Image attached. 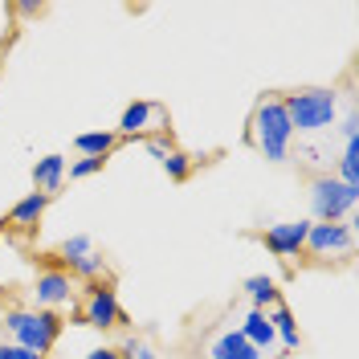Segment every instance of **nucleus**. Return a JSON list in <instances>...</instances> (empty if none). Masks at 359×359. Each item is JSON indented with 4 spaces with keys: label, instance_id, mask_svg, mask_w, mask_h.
<instances>
[{
    "label": "nucleus",
    "instance_id": "1",
    "mask_svg": "<svg viewBox=\"0 0 359 359\" xmlns=\"http://www.w3.org/2000/svg\"><path fill=\"white\" fill-rule=\"evenodd\" d=\"M253 147L269 159V163H282L290 159V143H294V127H290V114L282 107V94H266L253 111Z\"/></svg>",
    "mask_w": 359,
    "mask_h": 359
},
{
    "label": "nucleus",
    "instance_id": "2",
    "mask_svg": "<svg viewBox=\"0 0 359 359\" xmlns=\"http://www.w3.org/2000/svg\"><path fill=\"white\" fill-rule=\"evenodd\" d=\"M282 107L290 114V127L298 135H314L335 127L339 118V94L335 90H298V94H286Z\"/></svg>",
    "mask_w": 359,
    "mask_h": 359
},
{
    "label": "nucleus",
    "instance_id": "3",
    "mask_svg": "<svg viewBox=\"0 0 359 359\" xmlns=\"http://www.w3.org/2000/svg\"><path fill=\"white\" fill-rule=\"evenodd\" d=\"M4 331L13 335L17 347H25V351H33V355L45 359V351L62 335V318L53 311H8L4 314Z\"/></svg>",
    "mask_w": 359,
    "mask_h": 359
},
{
    "label": "nucleus",
    "instance_id": "4",
    "mask_svg": "<svg viewBox=\"0 0 359 359\" xmlns=\"http://www.w3.org/2000/svg\"><path fill=\"white\" fill-rule=\"evenodd\" d=\"M359 204V188H347L335 176H318L311 184V208L318 224H343V217Z\"/></svg>",
    "mask_w": 359,
    "mask_h": 359
},
{
    "label": "nucleus",
    "instance_id": "5",
    "mask_svg": "<svg viewBox=\"0 0 359 359\" xmlns=\"http://www.w3.org/2000/svg\"><path fill=\"white\" fill-rule=\"evenodd\" d=\"M355 245V233H351V224H314L306 229V249H311L314 257H331V253H347V249Z\"/></svg>",
    "mask_w": 359,
    "mask_h": 359
},
{
    "label": "nucleus",
    "instance_id": "6",
    "mask_svg": "<svg viewBox=\"0 0 359 359\" xmlns=\"http://www.w3.org/2000/svg\"><path fill=\"white\" fill-rule=\"evenodd\" d=\"M306 229L311 221H282L266 229V249L273 257H298L306 249Z\"/></svg>",
    "mask_w": 359,
    "mask_h": 359
},
{
    "label": "nucleus",
    "instance_id": "7",
    "mask_svg": "<svg viewBox=\"0 0 359 359\" xmlns=\"http://www.w3.org/2000/svg\"><path fill=\"white\" fill-rule=\"evenodd\" d=\"M33 298H37L41 311H57V306H66L69 298H74V282H69V273H62V269H41L37 282H33Z\"/></svg>",
    "mask_w": 359,
    "mask_h": 359
},
{
    "label": "nucleus",
    "instance_id": "8",
    "mask_svg": "<svg viewBox=\"0 0 359 359\" xmlns=\"http://www.w3.org/2000/svg\"><path fill=\"white\" fill-rule=\"evenodd\" d=\"M82 318H86V327H98V331L118 327V298H114V290H107V286H90Z\"/></svg>",
    "mask_w": 359,
    "mask_h": 359
},
{
    "label": "nucleus",
    "instance_id": "9",
    "mask_svg": "<svg viewBox=\"0 0 359 359\" xmlns=\"http://www.w3.org/2000/svg\"><path fill=\"white\" fill-rule=\"evenodd\" d=\"M163 118H168V114H163L159 102H143V98H139V102H131V107L123 111L118 131H123V135H147V131H159V127H163Z\"/></svg>",
    "mask_w": 359,
    "mask_h": 359
},
{
    "label": "nucleus",
    "instance_id": "10",
    "mask_svg": "<svg viewBox=\"0 0 359 359\" xmlns=\"http://www.w3.org/2000/svg\"><path fill=\"white\" fill-rule=\"evenodd\" d=\"M208 359H266L253 343H249L241 331H224V335L212 339V347H208Z\"/></svg>",
    "mask_w": 359,
    "mask_h": 359
},
{
    "label": "nucleus",
    "instance_id": "11",
    "mask_svg": "<svg viewBox=\"0 0 359 359\" xmlns=\"http://www.w3.org/2000/svg\"><path fill=\"white\" fill-rule=\"evenodd\" d=\"M66 156H41L33 163V184H37V192L45 196H53L57 188H62V180H66Z\"/></svg>",
    "mask_w": 359,
    "mask_h": 359
},
{
    "label": "nucleus",
    "instance_id": "12",
    "mask_svg": "<svg viewBox=\"0 0 359 359\" xmlns=\"http://www.w3.org/2000/svg\"><path fill=\"white\" fill-rule=\"evenodd\" d=\"M237 331H241V335H245L249 343L262 351V355H269V347L278 343V339H273V327H269V318H266V311H249L245 323H241Z\"/></svg>",
    "mask_w": 359,
    "mask_h": 359
},
{
    "label": "nucleus",
    "instance_id": "13",
    "mask_svg": "<svg viewBox=\"0 0 359 359\" xmlns=\"http://www.w3.org/2000/svg\"><path fill=\"white\" fill-rule=\"evenodd\" d=\"M45 208H49V196L45 192H29L25 201L13 204V212H8V221L17 224V229H33V224L45 217Z\"/></svg>",
    "mask_w": 359,
    "mask_h": 359
},
{
    "label": "nucleus",
    "instance_id": "14",
    "mask_svg": "<svg viewBox=\"0 0 359 359\" xmlns=\"http://www.w3.org/2000/svg\"><path fill=\"white\" fill-rule=\"evenodd\" d=\"M266 318H269V327H273V339H282V347H286V351H298L302 335H298V323H294V314L286 311V306H273Z\"/></svg>",
    "mask_w": 359,
    "mask_h": 359
},
{
    "label": "nucleus",
    "instance_id": "15",
    "mask_svg": "<svg viewBox=\"0 0 359 359\" xmlns=\"http://www.w3.org/2000/svg\"><path fill=\"white\" fill-rule=\"evenodd\" d=\"M74 147L82 151V159H107L114 147V131H86L74 139Z\"/></svg>",
    "mask_w": 359,
    "mask_h": 359
},
{
    "label": "nucleus",
    "instance_id": "16",
    "mask_svg": "<svg viewBox=\"0 0 359 359\" xmlns=\"http://www.w3.org/2000/svg\"><path fill=\"white\" fill-rule=\"evenodd\" d=\"M245 294L253 298V311L278 306V282H273V278H266V273H253V278H245Z\"/></svg>",
    "mask_w": 359,
    "mask_h": 359
},
{
    "label": "nucleus",
    "instance_id": "17",
    "mask_svg": "<svg viewBox=\"0 0 359 359\" xmlns=\"http://www.w3.org/2000/svg\"><path fill=\"white\" fill-rule=\"evenodd\" d=\"M347 188H359V139H347V151L339 159V176Z\"/></svg>",
    "mask_w": 359,
    "mask_h": 359
},
{
    "label": "nucleus",
    "instance_id": "18",
    "mask_svg": "<svg viewBox=\"0 0 359 359\" xmlns=\"http://www.w3.org/2000/svg\"><path fill=\"white\" fill-rule=\"evenodd\" d=\"M159 163H163V172H168L172 180H188V172H192V159L184 156V151H176V147L159 159Z\"/></svg>",
    "mask_w": 359,
    "mask_h": 359
},
{
    "label": "nucleus",
    "instance_id": "19",
    "mask_svg": "<svg viewBox=\"0 0 359 359\" xmlns=\"http://www.w3.org/2000/svg\"><path fill=\"white\" fill-rule=\"evenodd\" d=\"M74 273H78V278H86V282H94V278H98V273H102V269H107V262H102V257H98V253H94V249H90L86 257H78V262H74Z\"/></svg>",
    "mask_w": 359,
    "mask_h": 359
},
{
    "label": "nucleus",
    "instance_id": "20",
    "mask_svg": "<svg viewBox=\"0 0 359 359\" xmlns=\"http://www.w3.org/2000/svg\"><path fill=\"white\" fill-rule=\"evenodd\" d=\"M86 253H90V237H82V233L62 241V262H69V266H74L78 257H86Z\"/></svg>",
    "mask_w": 359,
    "mask_h": 359
},
{
    "label": "nucleus",
    "instance_id": "21",
    "mask_svg": "<svg viewBox=\"0 0 359 359\" xmlns=\"http://www.w3.org/2000/svg\"><path fill=\"white\" fill-rule=\"evenodd\" d=\"M102 163H107V159H78V163H69L66 172H69V180H86V176H94V172H102Z\"/></svg>",
    "mask_w": 359,
    "mask_h": 359
},
{
    "label": "nucleus",
    "instance_id": "22",
    "mask_svg": "<svg viewBox=\"0 0 359 359\" xmlns=\"http://www.w3.org/2000/svg\"><path fill=\"white\" fill-rule=\"evenodd\" d=\"M123 359H156V351H151L147 343H135V339H127V343H123Z\"/></svg>",
    "mask_w": 359,
    "mask_h": 359
},
{
    "label": "nucleus",
    "instance_id": "23",
    "mask_svg": "<svg viewBox=\"0 0 359 359\" xmlns=\"http://www.w3.org/2000/svg\"><path fill=\"white\" fill-rule=\"evenodd\" d=\"M0 359H41V355L25 351V347H17V343H0Z\"/></svg>",
    "mask_w": 359,
    "mask_h": 359
},
{
    "label": "nucleus",
    "instance_id": "24",
    "mask_svg": "<svg viewBox=\"0 0 359 359\" xmlns=\"http://www.w3.org/2000/svg\"><path fill=\"white\" fill-rule=\"evenodd\" d=\"M86 359H123V351H118V347H94Z\"/></svg>",
    "mask_w": 359,
    "mask_h": 359
},
{
    "label": "nucleus",
    "instance_id": "25",
    "mask_svg": "<svg viewBox=\"0 0 359 359\" xmlns=\"http://www.w3.org/2000/svg\"><path fill=\"white\" fill-rule=\"evenodd\" d=\"M147 151H151V156H156V159H163V156H168V151H172V147H168L163 139H151V143H147Z\"/></svg>",
    "mask_w": 359,
    "mask_h": 359
}]
</instances>
